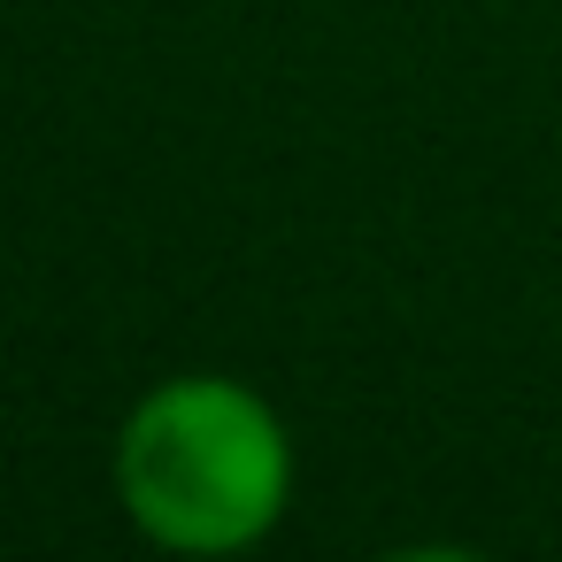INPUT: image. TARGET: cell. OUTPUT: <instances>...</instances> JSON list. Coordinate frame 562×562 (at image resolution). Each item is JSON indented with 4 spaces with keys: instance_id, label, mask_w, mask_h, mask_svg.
I'll return each mask as SVG.
<instances>
[{
    "instance_id": "cell-1",
    "label": "cell",
    "mask_w": 562,
    "mask_h": 562,
    "mask_svg": "<svg viewBox=\"0 0 562 562\" xmlns=\"http://www.w3.org/2000/svg\"><path fill=\"white\" fill-rule=\"evenodd\" d=\"M285 431L232 378H178L147 393L116 439V485L147 539L178 554L255 547L285 508Z\"/></svg>"
}]
</instances>
